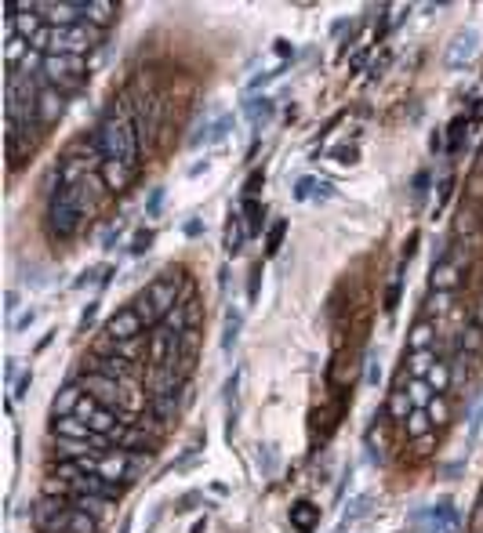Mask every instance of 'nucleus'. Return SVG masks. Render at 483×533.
Masks as SVG:
<instances>
[{
    "label": "nucleus",
    "instance_id": "obj_9",
    "mask_svg": "<svg viewBox=\"0 0 483 533\" xmlns=\"http://www.w3.org/2000/svg\"><path fill=\"white\" fill-rule=\"evenodd\" d=\"M472 55H476V33L472 29H465V33H458L455 40H450V47H447V69H462L465 62H472Z\"/></svg>",
    "mask_w": 483,
    "mask_h": 533
},
{
    "label": "nucleus",
    "instance_id": "obj_55",
    "mask_svg": "<svg viewBox=\"0 0 483 533\" xmlns=\"http://www.w3.org/2000/svg\"><path fill=\"white\" fill-rule=\"evenodd\" d=\"M4 305H8V312H15V308H18V294H15V291H11V294H8V301H4Z\"/></svg>",
    "mask_w": 483,
    "mask_h": 533
},
{
    "label": "nucleus",
    "instance_id": "obj_32",
    "mask_svg": "<svg viewBox=\"0 0 483 533\" xmlns=\"http://www.w3.org/2000/svg\"><path fill=\"white\" fill-rule=\"evenodd\" d=\"M240 327H244V316L240 312H226V334H222V349L226 352H233V344H236V337H240Z\"/></svg>",
    "mask_w": 483,
    "mask_h": 533
},
{
    "label": "nucleus",
    "instance_id": "obj_27",
    "mask_svg": "<svg viewBox=\"0 0 483 533\" xmlns=\"http://www.w3.org/2000/svg\"><path fill=\"white\" fill-rule=\"evenodd\" d=\"M407 395H411V403H414V410H426V406L433 403V388H429V381L426 378H414L411 385H407Z\"/></svg>",
    "mask_w": 483,
    "mask_h": 533
},
{
    "label": "nucleus",
    "instance_id": "obj_25",
    "mask_svg": "<svg viewBox=\"0 0 483 533\" xmlns=\"http://www.w3.org/2000/svg\"><path fill=\"white\" fill-rule=\"evenodd\" d=\"M411 410H414V403H411L407 388H396V392L389 395V417H396V421H407V417H411Z\"/></svg>",
    "mask_w": 483,
    "mask_h": 533
},
{
    "label": "nucleus",
    "instance_id": "obj_2",
    "mask_svg": "<svg viewBox=\"0 0 483 533\" xmlns=\"http://www.w3.org/2000/svg\"><path fill=\"white\" fill-rule=\"evenodd\" d=\"M84 77H87V62L84 55H44V66H40V84H51L58 91H73L84 87Z\"/></svg>",
    "mask_w": 483,
    "mask_h": 533
},
{
    "label": "nucleus",
    "instance_id": "obj_47",
    "mask_svg": "<svg viewBox=\"0 0 483 533\" xmlns=\"http://www.w3.org/2000/svg\"><path fill=\"white\" fill-rule=\"evenodd\" d=\"M262 181H265V174H262V171H255V174L248 178V185H244V193H248V196H255V193L262 189Z\"/></svg>",
    "mask_w": 483,
    "mask_h": 533
},
{
    "label": "nucleus",
    "instance_id": "obj_12",
    "mask_svg": "<svg viewBox=\"0 0 483 533\" xmlns=\"http://www.w3.org/2000/svg\"><path fill=\"white\" fill-rule=\"evenodd\" d=\"M418 519L429 522L433 533H458V515H455V508H450V505H436L429 512H421Z\"/></svg>",
    "mask_w": 483,
    "mask_h": 533
},
{
    "label": "nucleus",
    "instance_id": "obj_4",
    "mask_svg": "<svg viewBox=\"0 0 483 533\" xmlns=\"http://www.w3.org/2000/svg\"><path fill=\"white\" fill-rule=\"evenodd\" d=\"M77 385L91 399H99L102 406H109V410H120V403H124V385L113 378H102V374H84Z\"/></svg>",
    "mask_w": 483,
    "mask_h": 533
},
{
    "label": "nucleus",
    "instance_id": "obj_36",
    "mask_svg": "<svg viewBox=\"0 0 483 533\" xmlns=\"http://www.w3.org/2000/svg\"><path fill=\"white\" fill-rule=\"evenodd\" d=\"M426 410H429V417H433V425H436V428L450 421V403H447L443 395H433V403L426 406Z\"/></svg>",
    "mask_w": 483,
    "mask_h": 533
},
{
    "label": "nucleus",
    "instance_id": "obj_5",
    "mask_svg": "<svg viewBox=\"0 0 483 533\" xmlns=\"http://www.w3.org/2000/svg\"><path fill=\"white\" fill-rule=\"evenodd\" d=\"M66 106H70V95L66 91H58V87H51V84H40V91H37V123H58V116L66 113Z\"/></svg>",
    "mask_w": 483,
    "mask_h": 533
},
{
    "label": "nucleus",
    "instance_id": "obj_42",
    "mask_svg": "<svg viewBox=\"0 0 483 533\" xmlns=\"http://www.w3.org/2000/svg\"><path fill=\"white\" fill-rule=\"evenodd\" d=\"M149 243H153V229H138L131 250H135V254H142V250H149Z\"/></svg>",
    "mask_w": 483,
    "mask_h": 533
},
{
    "label": "nucleus",
    "instance_id": "obj_48",
    "mask_svg": "<svg viewBox=\"0 0 483 533\" xmlns=\"http://www.w3.org/2000/svg\"><path fill=\"white\" fill-rule=\"evenodd\" d=\"M335 160H338V164H352V160H356V149H352V145L335 149Z\"/></svg>",
    "mask_w": 483,
    "mask_h": 533
},
{
    "label": "nucleus",
    "instance_id": "obj_45",
    "mask_svg": "<svg viewBox=\"0 0 483 533\" xmlns=\"http://www.w3.org/2000/svg\"><path fill=\"white\" fill-rule=\"evenodd\" d=\"M371 512V497H360L356 500V508L352 512H345V522H352V519H360V515H367Z\"/></svg>",
    "mask_w": 483,
    "mask_h": 533
},
{
    "label": "nucleus",
    "instance_id": "obj_19",
    "mask_svg": "<svg viewBox=\"0 0 483 533\" xmlns=\"http://www.w3.org/2000/svg\"><path fill=\"white\" fill-rule=\"evenodd\" d=\"M113 15H116V8L109 4V0H87V15H84V22H91L95 29H106V26L113 22Z\"/></svg>",
    "mask_w": 483,
    "mask_h": 533
},
{
    "label": "nucleus",
    "instance_id": "obj_52",
    "mask_svg": "<svg viewBox=\"0 0 483 533\" xmlns=\"http://www.w3.org/2000/svg\"><path fill=\"white\" fill-rule=\"evenodd\" d=\"M116 240H120V225H113V229H106V236H102V243H106V247H113Z\"/></svg>",
    "mask_w": 483,
    "mask_h": 533
},
{
    "label": "nucleus",
    "instance_id": "obj_22",
    "mask_svg": "<svg viewBox=\"0 0 483 533\" xmlns=\"http://www.w3.org/2000/svg\"><path fill=\"white\" fill-rule=\"evenodd\" d=\"M273 109H277L273 99H265V95L262 99H248V106H244V113L255 120V128H265V123L273 120Z\"/></svg>",
    "mask_w": 483,
    "mask_h": 533
},
{
    "label": "nucleus",
    "instance_id": "obj_21",
    "mask_svg": "<svg viewBox=\"0 0 483 533\" xmlns=\"http://www.w3.org/2000/svg\"><path fill=\"white\" fill-rule=\"evenodd\" d=\"M29 51H33V47H29V40H22L18 33H8V44H4V55H8V69H18L22 62L29 58Z\"/></svg>",
    "mask_w": 483,
    "mask_h": 533
},
{
    "label": "nucleus",
    "instance_id": "obj_7",
    "mask_svg": "<svg viewBox=\"0 0 483 533\" xmlns=\"http://www.w3.org/2000/svg\"><path fill=\"white\" fill-rule=\"evenodd\" d=\"M106 334H109L113 341H131V337L145 334V323H142V316L135 312V305L113 312V316L106 320Z\"/></svg>",
    "mask_w": 483,
    "mask_h": 533
},
{
    "label": "nucleus",
    "instance_id": "obj_54",
    "mask_svg": "<svg viewBox=\"0 0 483 533\" xmlns=\"http://www.w3.org/2000/svg\"><path fill=\"white\" fill-rule=\"evenodd\" d=\"M33 385V378H29V374H22V381H18V388H15V395H26V388Z\"/></svg>",
    "mask_w": 483,
    "mask_h": 533
},
{
    "label": "nucleus",
    "instance_id": "obj_17",
    "mask_svg": "<svg viewBox=\"0 0 483 533\" xmlns=\"http://www.w3.org/2000/svg\"><path fill=\"white\" fill-rule=\"evenodd\" d=\"M109 505H113L109 497H95V493H73V497H70V508H77V512H87V515H95L99 522L106 519Z\"/></svg>",
    "mask_w": 483,
    "mask_h": 533
},
{
    "label": "nucleus",
    "instance_id": "obj_1",
    "mask_svg": "<svg viewBox=\"0 0 483 533\" xmlns=\"http://www.w3.org/2000/svg\"><path fill=\"white\" fill-rule=\"evenodd\" d=\"M95 145L102 152V160H120L128 167H138V138H135V123H131L128 109H113L99 123Z\"/></svg>",
    "mask_w": 483,
    "mask_h": 533
},
{
    "label": "nucleus",
    "instance_id": "obj_40",
    "mask_svg": "<svg viewBox=\"0 0 483 533\" xmlns=\"http://www.w3.org/2000/svg\"><path fill=\"white\" fill-rule=\"evenodd\" d=\"M182 308H186V320H189V327H196V320H200V301H196L193 294H186V298H182Z\"/></svg>",
    "mask_w": 483,
    "mask_h": 533
},
{
    "label": "nucleus",
    "instance_id": "obj_10",
    "mask_svg": "<svg viewBox=\"0 0 483 533\" xmlns=\"http://www.w3.org/2000/svg\"><path fill=\"white\" fill-rule=\"evenodd\" d=\"M91 374H102V378H113V381H128V374H135V366L124 356H91Z\"/></svg>",
    "mask_w": 483,
    "mask_h": 533
},
{
    "label": "nucleus",
    "instance_id": "obj_16",
    "mask_svg": "<svg viewBox=\"0 0 483 533\" xmlns=\"http://www.w3.org/2000/svg\"><path fill=\"white\" fill-rule=\"evenodd\" d=\"M40 29H44L40 11H18L15 18H8V33H18L22 40H33Z\"/></svg>",
    "mask_w": 483,
    "mask_h": 533
},
{
    "label": "nucleus",
    "instance_id": "obj_23",
    "mask_svg": "<svg viewBox=\"0 0 483 533\" xmlns=\"http://www.w3.org/2000/svg\"><path fill=\"white\" fill-rule=\"evenodd\" d=\"M91 432H99V435H109L116 425H120V410H109V406H99V410L91 414Z\"/></svg>",
    "mask_w": 483,
    "mask_h": 533
},
{
    "label": "nucleus",
    "instance_id": "obj_8",
    "mask_svg": "<svg viewBox=\"0 0 483 533\" xmlns=\"http://www.w3.org/2000/svg\"><path fill=\"white\" fill-rule=\"evenodd\" d=\"M99 178L106 181L109 193H124L128 185H131V178H135V167L120 164V160H102L99 164Z\"/></svg>",
    "mask_w": 483,
    "mask_h": 533
},
{
    "label": "nucleus",
    "instance_id": "obj_11",
    "mask_svg": "<svg viewBox=\"0 0 483 533\" xmlns=\"http://www.w3.org/2000/svg\"><path fill=\"white\" fill-rule=\"evenodd\" d=\"M91 167H95V156H66L62 167H58V181L77 185V181H84L87 174H91Z\"/></svg>",
    "mask_w": 483,
    "mask_h": 533
},
{
    "label": "nucleus",
    "instance_id": "obj_49",
    "mask_svg": "<svg viewBox=\"0 0 483 533\" xmlns=\"http://www.w3.org/2000/svg\"><path fill=\"white\" fill-rule=\"evenodd\" d=\"M426 189H429V174L421 171V174L414 178V196H426Z\"/></svg>",
    "mask_w": 483,
    "mask_h": 533
},
{
    "label": "nucleus",
    "instance_id": "obj_31",
    "mask_svg": "<svg viewBox=\"0 0 483 533\" xmlns=\"http://www.w3.org/2000/svg\"><path fill=\"white\" fill-rule=\"evenodd\" d=\"M426 381H429V388H433L436 395H443V392L450 388V366L436 359V363H433V370H429V378H426Z\"/></svg>",
    "mask_w": 483,
    "mask_h": 533
},
{
    "label": "nucleus",
    "instance_id": "obj_56",
    "mask_svg": "<svg viewBox=\"0 0 483 533\" xmlns=\"http://www.w3.org/2000/svg\"><path fill=\"white\" fill-rule=\"evenodd\" d=\"M429 145H433V152H440V149H443V138H440V131L433 135V142H429Z\"/></svg>",
    "mask_w": 483,
    "mask_h": 533
},
{
    "label": "nucleus",
    "instance_id": "obj_53",
    "mask_svg": "<svg viewBox=\"0 0 483 533\" xmlns=\"http://www.w3.org/2000/svg\"><path fill=\"white\" fill-rule=\"evenodd\" d=\"M258 279H262V265H255V269H251V298L258 294Z\"/></svg>",
    "mask_w": 483,
    "mask_h": 533
},
{
    "label": "nucleus",
    "instance_id": "obj_34",
    "mask_svg": "<svg viewBox=\"0 0 483 533\" xmlns=\"http://www.w3.org/2000/svg\"><path fill=\"white\" fill-rule=\"evenodd\" d=\"M433 287H436V291H455V287H458V272L450 269V265L433 269Z\"/></svg>",
    "mask_w": 483,
    "mask_h": 533
},
{
    "label": "nucleus",
    "instance_id": "obj_14",
    "mask_svg": "<svg viewBox=\"0 0 483 533\" xmlns=\"http://www.w3.org/2000/svg\"><path fill=\"white\" fill-rule=\"evenodd\" d=\"M51 432H55V439H91V425L80 421L77 414L55 417V421H51Z\"/></svg>",
    "mask_w": 483,
    "mask_h": 533
},
{
    "label": "nucleus",
    "instance_id": "obj_51",
    "mask_svg": "<svg viewBox=\"0 0 483 533\" xmlns=\"http://www.w3.org/2000/svg\"><path fill=\"white\" fill-rule=\"evenodd\" d=\"M160 200H164V193H160V189H153V196H149V214H157V211H160Z\"/></svg>",
    "mask_w": 483,
    "mask_h": 533
},
{
    "label": "nucleus",
    "instance_id": "obj_18",
    "mask_svg": "<svg viewBox=\"0 0 483 533\" xmlns=\"http://www.w3.org/2000/svg\"><path fill=\"white\" fill-rule=\"evenodd\" d=\"M320 522V508L309 505V500H298V505H291V526L301 529V533H313Z\"/></svg>",
    "mask_w": 483,
    "mask_h": 533
},
{
    "label": "nucleus",
    "instance_id": "obj_30",
    "mask_svg": "<svg viewBox=\"0 0 483 533\" xmlns=\"http://www.w3.org/2000/svg\"><path fill=\"white\" fill-rule=\"evenodd\" d=\"M244 225H240V218L233 214L229 225H226V254H240V247H244Z\"/></svg>",
    "mask_w": 483,
    "mask_h": 533
},
{
    "label": "nucleus",
    "instance_id": "obj_38",
    "mask_svg": "<svg viewBox=\"0 0 483 533\" xmlns=\"http://www.w3.org/2000/svg\"><path fill=\"white\" fill-rule=\"evenodd\" d=\"M229 128H233V116H222V120L215 123V128H211V131H207V145H215V142H222V138L229 135Z\"/></svg>",
    "mask_w": 483,
    "mask_h": 533
},
{
    "label": "nucleus",
    "instance_id": "obj_24",
    "mask_svg": "<svg viewBox=\"0 0 483 533\" xmlns=\"http://www.w3.org/2000/svg\"><path fill=\"white\" fill-rule=\"evenodd\" d=\"M135 312H138V316H142V323L149 327V330H153V327H160L164 320H160V312H157V305H153V298H149L145 291L135 298Z\"/></svg>",
    "mask_w": 483,
    "mask_h": 533
},
{
    "label": "nucleus",
    "instance_id": "obj_35",
    "mask_svg": "<svg viewBox=\"0 0 483 533\" xmlns=\"http://www.w3.org/2000/svg\"><path fill=\"white\" fill-rule=\"evenodd\" d=\"M164 327H167L171 334H178V337H182V334L189 330V320H186V308H182V305H178V308H171V312H167V316H164Z\"/></svg>",
    "mask_w": 483,
    "mask_h": 533
},
{
    "label": "nucleus",
    "instance_id": "obj_3",
    "mask_svg": "<svg viewBox=\"0 0 483 533\" xmlns=\"http://www.w3.org/2000/svg\"><path fill=\"white\" fill-rule=\"evenodd\" d=\"M178 356H182V344H178V334H171L164 323L149 330V366H174L178 370Z\"/></svg>",
    "mask_w": 483,
    "mask_h": 533
},
{
    "label": "nucleus",
    "instance_id": "obj_50",
    "mask_svg": "<svg viewBox=\"0 0 483 533\" xmlns=\"http://www.w3.org/2000/svg\"><path fill=\"white\" fill-rule=\"evenodd\" d=\"M378 381H382V366L371 359V363H367V385H378Z\"/></svg>",
    "mask_w": 483,
    "mask_h": 533
},
{
    "label": "nucleus",
    "instance_id": "obj_41",
    "mask_svg": "<svg viewBox=\"0 0 483 533\" xmlns=\"http://www.w3.org/2000/svg\"><path fill=\"white\" fill-rule=\"evenodd\" d=\"M316 185H320L316 178H301V181L294 185V200H306V196H313V193H316Z\"/></svg>",
    "mask_w": 483,
    "mask_h": 533
},
{
    "label": "nucleus",
    "instance_id": "obj_44",
    "mask_svg": "<svg viewBox=\"0 0 483 533\" xmlns=\"http://www.w3.org/2000/svg\"><path fill=\"white\" fill-rule=\"evenodd\" d=\"M280 240H284V222H277L273 229H269V254H277L280 250Z\"/></svg>",
    "mask_w": 483,
    "mask_h": 533
},
{
    "label": "nucleus",
    "instance_id": "obj_28",
    "mask_svg": "<svg viewBox=\"0 0 483 533\" xmlns=\"http://www.w3.org/2000/svg\"><path fill=\"white\" fill-rule=\"evenodd\" d=\"M178 406H182V399H178V392H167V395H153V414L160 421H171L178 414Z\"/></svg>",
    "mask_w": 483,
    "mask_h": 533
},
{
    "label": "nucleus",
    "instance_id": "obj_6",
    "mask_svg": "<svg viewBox=\"0 0 483 533\" xmlns=\"http://www.w3.org/2000/svg\"><path fill=\"white\" fill-rule=\"evenodd\" d=\"M178 287H182V276H160V279H153V284L145 287V294L153 298V305H157V312H160V320L167 316L171 308H178L182 301H178Z\"/></svg>",
    "mask_w": 483,
    "mask_h": 533
},
{
    "label": "nucleus",
    "instance_id": "obj_20",
    "mask_svg": "<svg viewBox=\"0 0 483 533\" xmlns=\"http://www.w3.org/2000/svg\"><path fill=\"white\" fill-rule=\"evenodd\" d=\"M433 341H436V330H433V323H429V320L414 323V330H411V337H407L411 352H429V349H433Z\"/></svg>",
    "mask_w": 483,
    "mask_h": 533
},
{
    "label": "nucleus",
    "instance_id": "obj_43",
    "mask_svg": "<svg viewBox=\"0 0 483 533\" xmlns=\"http://www.w3.org/2000/svg\"><path fill=\"white\" fill-rule=\"evenodd\" d=\"M462 128H465V120H462V116H458L455 123H450V145H447L450 152H458V145H462Z\"/></svg>",
    "mask_w": 483,
    "mask_h": 533
},
{
    "label": "nucleus",
    "instance_id": "obj_33",
    "mask_svg": "<svg viewBox=\"0 0 483 533\" xmlns=\"http://www.w3.org/2000/svg\"><path fill=\"white\" fill-rule=\"evenodd\" d=\"M99 529V519L87 515V512H70V533H95Z\"/></svg>",
    "mask_w": 483,
    "mask_h": 533
},
{
    "label": "nucleus",
    "instance_id": "obj_26",
    "mask_svg": "<svg viewBox=\"0 0 483 533\" xmlns=\"http://www.w3.org/2000/svg\"><path fill=\"white\" fill-rule=\"evenodd\" d=\"M404 425H407V435H411V439H426V435L433 432V417H429V410H411V417H407Z\"/></svg>",
    "mask_w": 483,
    "mask_h": 533
},
{
    "label": "nucleus",
    "instance_id": "obj_37",
    "mask_svg": "<svg viewBox=\"0 0 483 533\" xmlns=\"http://www.w3.org/2000/svg\"><path fill=\"white\" fill-rule=\"evenodd\" d=\"M433 352H411V370H414V378H429V370H433Z\"/></svg>",
    "mask_w": 483,
    "mask_h": 533
},
{
    "label": "nucleus",
    "instance_id": "obj_15",
    "mask_svg": "<svg viewBox=\"0 0 483 533\" xmlns=\"http://www.w3.org/2000/svg\"><path fill=\"white\" fill-rule=\"evenodd\" d=\"M80 399H84V388H80L77 381H70L62 392L55 395V403H51V414H55V417H70V414H77Z\"/></svg>",
    "mask_w": 483,
    "mask_h": 533
},
{
    "label": "nucleus",
    "instance_id": "obj_39",
    "mask_svg": "<svg viewBox=\"0 0 483 533\" xmlns=\"http://www.w3.org/2000/svg\"><path fill=\"white\" fill-rule=\"evenodd\" d=\"M99 406H102L99 399H91V395L84 392V399H80V406H77V417H80V421H91V414L99 410Z\"/></svg>",
    "mask_w": 483,
    "mask_h": 533
},
{
    "label": "nucleus",
    "instance_id": "obj_46",
    "mask_svg": "<svg viewBox=\"0 0 483 533\" xmlns=\"http://www.w3.org/2000/svg\"><path fill=\"white\" fill-rule=\"evenodd\" d=\"M396 301H400V276L392 279V287H389V294H385V308L392 312V308H396Z\"/></svg>",
    "mask_w": 483,
    "mask_h": 533
},
{
    "label": "nucleus",
    "instance_id": "obj_29",
    "mask_svg": "<svg viewBox=\"0 0 483 533\" xmlns=\"http://www.w3.org/2000/svg\"><path fill=\"white\" fill-rule=\"evenodd\" d=\"M262 222H265V207H262L255 196H248V200H244V229H248V232H258Z\"/></svg>",
    "mask_w": 483,
    "mask_h": 533
},
{
    "label": "nucleus",
    "instance_id": "obj_13",
    "mask_svg": "<svg viewBox=\"0 0 483 533\" xmlns=\"http://www.w3.org/2000/svg\"><path fill=\"white\" fill-rule=\"evenodd\" d=\"M66 508H70V500H66V497H40V500H37V508H33V522H37V529L44 533V529H48L58 515H62Z\"/></svg>",
    "mask_w": 483,
    "mask_h": 533
}]
</instances>
